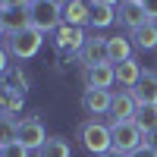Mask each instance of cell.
I'll use <instances>...</instances> for the list:
<instances>
[{"mask_svg":"<svg viewBox=\"0 0 157 157\" xmlns=\"http://www.w3.org/2000/svg\"><path fill=\"white\" fill-rule=\"evenodd\" d=\"M85 41H88V35L78 29V25H66V22H60V29H57V47H60V50L78 54V50L85 47Z\"/></svg>","mask_w":157,"mask_h":157,"instance_id":"8","label":"cell"},{"mask_svg":"<svg viewBox=\"0 0 157 157\" xmlns=\"http://www.w3.org/2000/svg\"><path fill=\"white\" fill-rule=\"evenodd\" d=\"M16 141L22 148H41L47 135H44V123L41 120H35V116H29V120H19V132H16Z\"/></svg>","mask_w":157,"mask_h":157,"instance_id":"5","label":"cell"},{"mask_svg":"<svg viewBox=\"0 0 157 157\" xmlns=\"http://www.w3.org/2000/svg\"><path fill=\"white\" fill-rule=\"evenodd\" d=\"M132 98L138 107L141 104H157V72H141L138 85L132 88Z\"/></svg>","mask_w":157,"mask_h":157,"instance_id":"11","label":"cell"},{"mask_svg":"<svg viewBox=\"0 0 157 157\" xmlns=\"http://www.w3.org/2000/svg\"><path fill=\"white\" fill-rule=\"evenodd\" d=\"M0 41H3V25H0Z\"/></svg>","mask_w":157,"mask_h":157,"instance_id":"32","label":"cell"},{"mask_svg":"<svg viewBox=\"0 0 157 157\" xmlns=\"http://www.w3.org/2000/svg\"><path fill=\"white\" fill-rule=\"evenodd\" d=\"M38 157H69V145L63 138H47L38 148Z\"/></svg>","mask_w":157,"mask_h":157,"instance_id":"20","label":"cell"},{"mask_svg":"<svg viewBox=\"0 0 157 157\" xmlns=\"http://www.w3.org/2000/svg\"><path fill=\"white\" fill-rule=\"evenodd\" d=\"M88 16H91V3H85V0H69L66 6H63V22L66 25H82L88 22Z\"/></svg>","mask_w":157,"mask_h":157,"instance_id":"14","label":"cell"},{"mask_svg":"<svg viewBox=\"0 0 157 157\" xmlns=\"http://www.w3.org/2000/svg\"><path fill=\"white\" fill-rule=\"evenodd\" d=\"M19 132V123L10 120V116H0V145H13Z\"/></svg>","mask_w":157,"mask_h":157,"instance_id":"21","label":"cell"},{"mask_svg":"<svg viewBox=\"0 0 157 157\" xmlns=\"http://www.w3.org/2000/svg\"><path fill=\"white\" fill-rule=\"evenodd\" d=\"M120 22L126 25V29H132V32H138L141 25H148L151 19H148V13H145V6H141V0H123L120 3Z\"/></svg>","mask_w":157,"mask_h":157,"instance_id":"7","label":"cell"},{"mask_svg":"<svg viewBox=\"0 0 157 157\" xmlns=\"http://www.w3.org/2000/svg\"><path fill=\"white\" fill-rule=\"evenodd\" d=\"M6 10H13V6H29V0H0Z\"/></svg>","mask_w":157,"mask_h":157,"instance_id":"25","label":"cell"},{"mask_svg":"<svg viewBox=\"0 0 157 157\" xmlns=\"http://www.w3.org/2000/svg\"><path fill=\"white\" fill-rule=\"evenodd\" d=\"M54 3H57V6H60V10H63V6H66V3H69V0H54Z\"/></svg>","mask_w":157,"mask_h":157,"instance_id":"30","label":"cell"},{"mask_svg":"<svg viewBox=\"0 0 157 157\" xmlns=\"http://www.w3.org/2000/svg\"><path fill=\"white\" fill-rule=\"evenodd\" d=\"M135 123H138V129L145 135H151L157 129V104H141V107L135 110Z\"/></svg>","mask_w":157,"mask_h":157,"instance_id":"17","label":"cell"},{"mask_svg":"<svg viewBox=\"0 0 157 157\" xmlns=\"http://www.w3.org/2000/svg\"><path fill=\"white\" fill-rule=\"evenodd\" d=\"M113 69H116V82L126 85V88H135L138 78H141V66L135 60H123V63H116Z\"/></svg>","mask_w":157,"mask_h":157,"instance_id":"15","label":"cell"},{"mask_svg":"<svg viewBox=\"0 0 157 157\" xmlns=\"http://www.w3.org/2000/svg\"><path fill=\"white\" fill-rule=\"evenodd\" d=\"M3 13H6V6H3V3H0V19H3Z\"/></svg>","mask_w":157,"mask_h":157,"instance_id":"31","label":"cell"},{"mask_svg":"<svg viewBox=\"0 0 157 157\" xmlns=\"http://www.w3.org/2000/svg\"><path fill=\"white\" fill-rule=\"evenodd\" d=\"M0 157H3V145H0Z\"/></svg>","mask_w":157,"mask_h":157,"instance_id":"33","label":"cell"},{"mask_svg":"<svg viewBox=\"0 0 157 157\" xmlns=\"http://www.w3.org/2000/svg\"><path fill=\"white\" fill-rule=\"evenodd\" d=\"M113 19H116L113 6H107V3H91V16H88V22L94 25V29H107Z\"/></svg>","mask_w":157,"mask_h":157,"instance_id":"18","label":"cell"},{"mask_svg":"<svg viewBox=\"0 0 157 157\" xmlns=\"http://www.w3.org/2000/svg\"><path fill=\"white\" fill-rule=\"evenodd\" d=\"M29 3H32V0H29Z\"/></svg>","mask_w":157,"mask_h":157,"instance_id":"34","label":"cell"},{"mask_svg":"<svg viewBox=\"0 0 157 157\" xmlns=\"http://www.w3.org/2000/svg\"><path fill=\"white\" fill-rule=\"evenodd\" d=\"M132 38H135V44H138L141 50H154V47H157V25H154V22L141 25L138 32H132Z\"/></svg>","mask_w":157,"mask_h":157,"instance_id":"19","label":"cell"},{"mask_svg":"<svg viewBox=\"0 0 157 157\" xmlns=\"http://www.w3.org/2000/svg\"><path fill=\"white\" fill-rule=\"evenodd\" d=\"M78 138H82V145L91 151V154H107L113 151V138H110V126H104L98 120H88L82 129H78Z\"/></svg>","mask_w":157,"mask_h":157,"instance_id":"3","label":"cell"},{"mask_svg":"<svg viewBox=\"0 0 157 157\" xmlns=\"http://www.w3.org/2000/svg\"><path fill=\"white\" fill-rule=\"evenodd\" d=\"M110 138H113V151H116V154H123V157H126V154H132V151H138V148L148 141L135 120L113 123V126H110Z\"/></svg>","mask_w":157,"mask_h":157,"instance_id":"1","label":"cell"},{"mask_svg":"<svg viewBox=\"0 0 157 157\" xmlns=\"http://www.w3.org/2000/svg\"><path fill=\"white\" fill-rule=\"evenodd\" d=\"M141 6H145L148 19H157V0H141Z\"/></svg>","mask_w":157,"mask_h":157,"instance_id":"23","label":"cell"},{"mask_svg":"<svg viewBox=\"0 0 157 157\" xmlns=\"http://www.w3.org/2000/svg\"><path fill=\"white\" fill-rule=\"evenodd\" d=\"M101 157H123V154H116V151H107V154H101Z\"/></svg>","mask_w":157,"mask_h":157,"instance_id":"29","label":"cell"},{"mask_svg":"<svg viewBox=\"0 0 157 157\" xmlns=\"http://www.w3.org/2000/svg\"><path fill=\"white\" fill-rule=\"evenodd\" d=\"M0 25H3V32L13 35V32H22V29H29L32 19H29V6H13L3 13V19H0Z\"/></svg>","mask_w":157,"mask_h":157,"instance_id":"13","label":"cell"},{"mask_svg":"<svg viewBox=\"0 0 157 157\" xmlns=\"http://www.w3.org/2000/svg\"><path fill=\"white\" fill-rule=\"evenodd\" d=\"M91 3H107V6H113V3H120V0H91Z\"/></svg>","mask_w":157,"mask_h":157,"instance_id":"28","label":"cell"},{"mask_svg":"<svg viewBox=\"0 0 157 157\" xmlns=\"http://www.w3.org/2000/svg\"><path fill=\"white\" fill-rule=\"evenodd\" d=\"M3 157H29V148H22L19 141H13V145H3Z\"/></svg>","mask_w":157,"mask_h":157,"instance_id":"22","label":"cell"},{"mask_svg":"<svg viewBox=\"0 0 157 157\" xmlns=\"http://www.w3.org/2000/svg\"><path fill=\"white\" fill-rule=\"evenodd\" d=\"M3 72H6V50L0 47V75H3Z\"/></svg>","mask_w":157,"mask_h":157,"instance_id":"27","label":"cell"},{"mask_svg":"<svg viewBox=\"0 0 157 157\" xmlns=\"http://www.w3.org/2000/svg\"><path fill=\"white\" fill-rule=\"evenodd\" d=\"M82 78H85V88H104V91H110V85L116 82V69H113V63H101V66H85Z\"/></svg>","mask_w":157,"mask_h":157,"instance_id":"6","label":"cell"},{"mask_svg":"<svg viewBox=\"0 0 157 157\" xmlns=\"http://www.w3.org/2000/svg\"><path fill=\"white\" fill-rule=\"evenodd\" d=\"M145 145H148V148H151V151H157V129H154V132H151V135H148V141H145Z\"/></svg>","mask_w":157,"mask_h":157,"instance_id":"26","label":"cell"},{"mask_svg":"<svg viewBox=\"0 0 157 157\" xmlns=\"http://www.w3.org/2000/svg\"><path fill=\"white\" fill-rule=\"evenodd\" d=\"M29 19H32V29L38 32H57L60 22H63V10L54 3V0H32L29 3Z\"/></svg>","mask_w":157,"mask_h":157,"instance_id":"2","label":"cell"},{"mask_svg":"<svg viewBox=\"0 0 157 157\" xmlns=\"http://www.w3.org/2000/svg\"><path fill=\"white\" fill-rule=\"evenodd\" d=\"M6 47H10V54L13 57H19V60H29L38 54V47H41V32L38 29H22V32H13L6 35Z\"/></svg>","mask_w":157,"mask_h":157,"instance_id":"4","label":"cell"},{"mask_svg":"<svg viewBox=\"0 0 157 157\" xmlns=\"http://www.w3.org/2000/svg\"><path fill=\"white\" fill-rule=\"evenodd\" d=\"M135 110H138V104H135V98H132V91H120V94H113L110 113H113L116 123H123V120H135Z\"/></svg>","mask_w":157,"mask_h":157,"instance_id":"12","label":"cell"},{"mask_svg":"<svg viewBox=\"0 0 157 157\" xmlns=\"http://www.w3.org/2000/svg\"><path fill=\"white\" fill-rule=\"evenodd\" d=\"M126 157H157V151H151L148 145H141L138 151H132V154H126Z\"/></svg>","mask_w":157,"mask_h":157,"instance_id":"24","label":"cell"},{"mask_svg":"<svg viewBox=\"0 0 157 157\" xmlns=\"http://www.w3.org/2000/svg\"><path fill=\"white\" fill-rule=\"evenodd\" d=\"M110 104H113V94L104 88H85L82 94V107L88 113H110Z\"/></svg>","mask_w":157,"mask_h":157,"instance_id":"10","label":"cell"},{"mask_svg":"<svg viewBox=\"0 0 157 157\" xmlns=\"http://www.w3.org/2000/svg\"><path fill=\"white\" fill-rule=\"evenodd\" d=\"M129 54H132V44H129L126 38H120V35H116V38H107V57H110L113 66H116V63H123V60H132Z\"/></svg>","mask_w":157,"mask_h":157,"instance_id":"16","label":"cell"},{"mask_svg":"<svg viewBox=\"0 0 157 157\" xmlns=\"http://www.w3.org/2000/svg\"><path fill=\"white\" fill-rule=\"evenodd\" d=\"M78 57H82L85 66H101V63H110V57H107V38H88L85 47L78 50Z\"/></svg>","mask_w":157,"mask_h":157,"instance_id":"9","label":"cell"}]
</instances>
